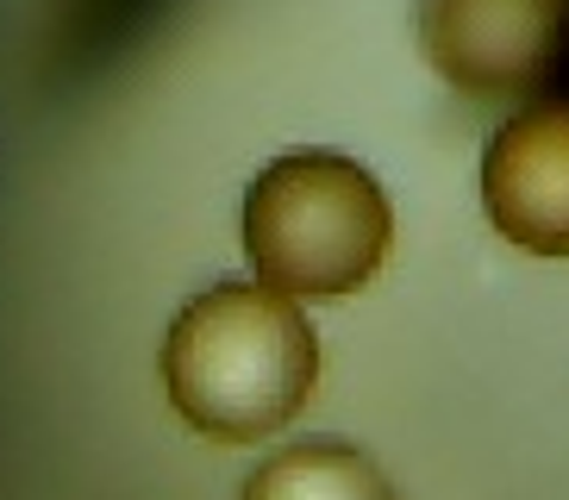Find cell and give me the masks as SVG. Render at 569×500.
<instances>
[{
    "instance_id": "obj_1",
    "label": "cell",
    "mask_w": 569,
    "mask_h": 500,
    "mask_svg": "<svg viewBox=\"0 0 569 500\" xmlns=\"http://www.w3.org/2000/svg\"><path fill=\"white\" fill-rule=\"evenodd\" d=\"M319 382V338L288 294L219 282L176 313L163 338L169 407L213 444L282 432Z\"/></svg>"
},
{
    "instance_id": "obj_2",
    "label": "cell",
    "mask_w": 569,
    "mask_h": 500,
    "mask_svg": "<svg viewBox=\"0 0 569 500\" xmlns=\"http://www.w3.org/2000/svg\"><path fill=\"white\" fill-rule=\"evenodd\" d=\"M395 207L363 163L338 150H282L244 188V257L288 300H345L382 276Z\"/></svg>"
},
{
    "instance_id": "obj_3",
    "label": "cell",
    "mask_w": 569,
    "mask_h": 500,
    "mask_svg": "<svg viewBox=\"0 0 569 500\" xmlns=\"http://www.w3.org/2000/svg\"><path fill=\"white\" fill-rule=\"evenodd\" d=\"M557 0H419V50L463 100H538Z\"/></svg>"
},
{
    "instance_id": "obj_4",
    "label": "cell",
    "mask_w": 569,
    "mask_h": 500,
    "mask_svg": "<svg viewBox=\"0 0 569 500\" xmlns=\"http://www.w3.org/2000/svg\"><path fill=\"white\" fill-rule=\"evenodd\" d=\"M488 226L526 257H569V100H526L482 150Z\"/></svg>"
},
{
    "instance_id": "obj_5",
    "label": "cell",
    "mask_w": 569,
    "mask_h": 500,
    "mask_svg": "<svg viewBox=\"0 0 569 500\" xmlns=\"http://www.w3.org/2000/svg\"><path fill=\"white\" fill-rule=\"evenodd\" d=\"M238 500H401V494L357 444L307 438V444L263 457Z\"/></svg>"
},
{
    "instance_id": "obj_6",
    "label": "cell",
    "mask_w": 569,
    "mask_h": 500,
    "mask_svg": "<svg viewBox=\"0 0 569 500\" xmlns=\"http://www.w3.org/2000/svg\"><path fill=\"white\" fill-rule=\"evenodd\" d=\"M545 100H569V0H557V32H551V63H545Z\"/></svg>"
}]
</instances>
